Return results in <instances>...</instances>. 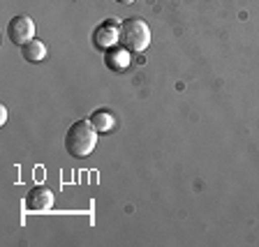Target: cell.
I'll return each mask as SVG.
<instances>
[{
    "label": "cell",
    "instance_id": "1",
    "mask_svg": "<svg viewBox=\"0 0 259 247\" xmlns=\"http://www.w3.org/2000/svg\"><path fill=\"white\" fill-rule=\"evenodd\" d=\"M97 132L95 125L91 120H76V123L70 125V129L65 132V151L67 155L76 157H88L93 151L97 148Z\"/></svg>",
    "mask_w": 259,
    "mask_h": 247
},
{
    "label": "cell",
    "instance_id": "2",
    "mask_svg": "<svg viewBox=\"0 0 259 247\" xmlns=\"http://www.w3.org/2000/svg\"><path fill=\"white\" fill-rule=\"evenodd\" d=\"M120 44L125 48H130L132 54H141L148 48L151 44V26L139 19V16H132V19H125L120 23Z\"/></svg>",
    "mask_w": 259,
    "mask_h": 247
},
{
    "label": "cell",
    "instance_id": "3",
    "mask_svg": "<svg viewBox=\"0 0 259 247\" xmlns=\"http://www.w3.org/2000/svg\"><path fill=\"white\" fill-rule=\"evenodd\" d=\"M7 37L12 44L16 46H23L30 39H35V21H32L28 14H16L10 19L7 23Z\"/></svg>",
    "mask_w": 259,
    "mask_h": 247
},
{
    "label": "cell",
    "instance_id": "4",
    "mask_svg": "<svg viewBox=\"0 0 259 247\" xmlns=\"http://www.w3.org/2000/svg\"><path fill=\"white\" fill-rule=\"evenodd\" d=\"M118 42H120V23L116 21V19H107V21L100 23V26L95 28V32H93V44H95L97 48H102V51L116 46Z\"/></svg>",
    "mask_w": 259,
    "mask_h": 247
},
{
    "label": "cell",
    "instance_id": "5",
    "mask_svg": "<svg viewBox=\"0 0 259 247\" xmlns=\"http://www.w3.org/2000/svg\"><path fill=\"white\" fill-rule=\"evenodd\" d=\"M51 206H54V192L44 185H37L26 194V210H30V213H44Z\"/></svg>",
    "mask_w": 259,
    "mask_h": 247
},
{
    "label": "cell",
    "instance_id": "6",
    "mask_svg": "<svg viewBox=\"0 0 259 247\" xmlns=\"http://www.w3.org/2000/svg\"><path fill=\"white\" fill-rule=\"evenodd\" d=\"M130 54H132V51L125 46H111L104 51V65L113 72H123V70H127L130 60H132Z\"/></svg>",
    "mask_w": 259,
    "mask_h": 247
},
{
    "label": "cell",
    "instance_id": "7",
    "mask_svg": "<svg viewBox=\"0 0 259 247\" xmlns=\"http://www.w3.org/2000/svg\"><path fill=\"white\" fill-rule=\"evenodd\" d=\"M91 123L95 125V129L100 132V134H109V132H113V127H116V118H113V113L107 111V109L93 111Z\"/></svg>",
    "mask_w": 259,
    "mask_h": 247
},
{
    "label": "cell",
    "instance_id": "8",
    "mask_svg": "<svg viewBox=\"0 0 259 247\" xmlns=\"http://www.w3.org/2000/svg\"><path fill=\"white\" fill-rule=\"evenodd\" d=\"M21 56L28 60V63H42L47 58V46L39 39H30L28 44L21 46Z\"/></svg>",
    "mask_w": 259,
    "mask_h": 247
},
{
    "label": "cell",
    "instance_id": "9",
    "mask_svg": "<svg viewBox=\"0 0 259 247\" xmlns=\"http://www.w3.org/2000/svg\"><path fill=\"white\" fill-rule=\"evenodd\" d=\"M5 123H7V107L3 104L0 107V125H5Z\"/></svg>",
    "mask_w": 259,
    "mask_h": 247
},
{
    "label": "cell",
    "instance_id": "10",
    "mask_svg": "<svg viewBox=\"0 0 259 247\" xmlns=\"http://www.w3.org/2000/svg\"><path fill=\"white\" fill-rule=\"evenodd\" d=\"M116 3H120V5H132L135 0H116Z\"/></svg>",
    "mask_w": 259,
    "mask_h": 247
}]
</instances>
